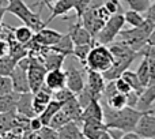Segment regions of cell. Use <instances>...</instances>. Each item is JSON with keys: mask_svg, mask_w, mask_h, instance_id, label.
Returning <instances> with one entry per match:
<instances>
[{"mask_svg": "<svg viewBox=\"0 0 155 139\" xmlns=\"http://www.w3.org/2000/svg\"><path fill=\"white\" fill-rule=\"evenodd\" d=\"M104 107V121L109 130H116L120 132L135 131L139 119L142 117L143 112L131 107H125L124 109L116 110L112 109L106 102L102 104Z\"/></svg>", "mask_w": 155, "mask_h": 139, "instance_id": "1", "label": "cell"}, {"mask_svg": "<svg viewBox=\"0 0 155 139\" xmlns=\"http://www.w3.org/2000/svg\"><path fill=\"white\" fill-rule=\"evenodd\" d=\"M7 12L15 15L21 19L26 26H29L34 33L40 32L41 29L46 27V23L42 22L40 12H33V10L23 2V0H7Z\"/></svg>", "mask_w": 155, "mask_h": 139, "instance_id": "2", "label": "cell"}, {"mask_svg": "<svg viewBox=\"0 0 155 139\" xmlns=\"http://www.w3.org/2000/svg\"><path fill=\"white\" fill-rule=\"evenodd\" d=\"M155 23H153L151 21L146 19L144 23L139 27H131L127 30H121L120 32V37L123 42H125L132 51H135L137 55L139 52L147 45L148 42V37H150L151 32H153Z\"/></svg>", "mask_w": 155, "mask_h": 139, "instance_id": "3", "label": "cell"}, {"mask_svg": "<svg viewBox=\"0 0 155 139\" xmlns=\"http://www.w3.org/2000/svg\"><path fill=\"white\" fill-rule=\"evenodd\" d=\"M114 63V56L110 52L109 46L95 42V45L91 48L87 59H86V68L93 70L97 72H106Z\"/></svg>", "mask_w": 155, "mask_h": 139, "instance_id": "4", "label": "cell"}, {"mask_svg": "<svg viewBox=\"0 0 155 139\" xmlns=\"http://www.w3.org/2000/svg\"><path fill=\"white\" fill-rule=\"evenodd\" d=\"M124 23H125V19H124V12H118L112 15L107 22L104 25L99 33L97 34L95 41L98 44H102V45H109L114 41V38L120 34V32L123 30Z\"/></svg>", "mask_w": 155, "mask_h": 139, "instance_id": "5", "label": "cell"}, {"mask_svg": "<svg viewBox=\"0 0 155 139\" xmlns=\"http://www.w3.org/2000/svg\"><path fill=\"white\" fill-rule=\"evenodd\" d=\"M46 72L48 71H46L41 57L38 55H30V66L27 70V75H29V85L31 93H37L45 86Z\"/></svg>", "mask_w": 155, "mask_h": 139, "instance_id": "6", "label": "cell"}, {"mask_svg": "<svg viewBox=\"0 0 155 139\" xmlns=\"http://www.w3.org/2000/svg\"><path fill=\"white\" fill-rule=\"evenodd\" d=\"M80 22H82L83 26L90 32V34L93 36L94 38L97 37L99 30H101L102 27H104V25L106 23V22H105L104 19H101V16L98 15V12H97V5H94V4H91L90 8L83 14Z\"/></svg>", "mask_w": 155, "mask_h": 139, "instance_id": "7", "label": "cell"}, {"mask_svg": "<svg viewBox=\"0 0 155 139\" xmlns=\"http://www.w3.org/2000/svg\"><path fill=\"white\" fill-rule=\"evenodd\" d=\"M86 74H87V82H86V87L93 93V96L95 98L101 100L102 98V94H104V90L106 87V79L104 78V74L101 72H97L93 71V70H88L84 68Z\"/></svg>", "mask_w": 155, "mask_h": 139, "instance_id": "8", "label": "cell"}, {"mask_svg": "<svg viewBox=\"0 0 155 139\" xmlns=\"http://www.w3.org/2000/svg\"><path fill=\"white\" fill-rule=\"evenodd\" d=\"M135 132L140 137V139L155 138V115L151 110L143 112L142 117L136 124Z\"/></svg>", "mask_w": 155, "mask_h": 139, "instance_id": "9", "label": "cell"}, {"mask_svg": "<svg viewBox=\"0 0 155 139\" xmlns=\"http://www.w3.org/2000/svg\"><path fill=\"white\" fill-rule=\"evenodd\" d=\"M68 34H70L71 38H72L74 45H84V44L97 42L95 38L90 34V32L83 26L80 21H78L76 23L71 25L70 30H68Z\"/></svg>", "mask_w": 155, "mask_h": 139, "instance_id": "10", "label": "cell"}, {"mask_svg": "<svg viewBox=\"0 0 155 139\" xmlns=\"http://www.w3.org/2000/svg\"><path fill=\"white\" fill-rule=\"evenodd\" d=\"M65 76H67V86L65 87H68L75 96H78L86 86L82 71H79L74 66H68L65 70Z\"/></svg>", "mask_w": 155, "mask_h": 139, "instance_id": "11", "label": "cell"}, {"mask_svg": "<svg viewBox=\"0 0 155 139\" xmlns=\"http://www.w3.org/2000/svg\"><path fill=\"white\" fill-rule=\"evenodd\" d=\"M63 37V33L57 32V30L49 29V27H44L40 32L34 33V41L38 42L42 48H51L54 44H57L60 41V38Z\"/></svg>", "mask_w": 155, "mask_h": 139, "instance_id": "12", "label": "cell"}, {"mask_svg": "<svg viewBox=\"0 0 155 139\" xmlns=\"http://www.w3.org/2000/svg\"><path fill=\"white\" fill-rule=\"evenodd\" d=\"M53 100V91L44 86L37 93H33V110L35 116H40L45 110L48 104Z\"/></svg>", "mask_w": 155, "mask_h": 139, "instance_id": "13", "label": "cell"}, {"mask_svg": "<svg viewBox=\"0 0 155 139\" xmlns=\"http://www.w3.org/2000/svg\"><path fill=\"white\" fill-rule=\"evenodd\" d=\"M41 60H42L44 66H45L46 71H51V70H59L63 68V64H64L67 56L59 53V52L52 51L51 48H45L42 51V53L40 55Z\"/></svg>", "mask_w": 155, "mask_h": 139, "instance_id": "14", "label": "cell"}, {"mask_svg": "<svg viewBox=\"0 0 155 139\" xmlns=\"http://www.w3.org/2000/svg\"><path fill=\"white\" fill-rule=\"evenodd\" d=\"M83 121H104V107L101 104V100L94 98L87 107L83 108L80 123Z\"/></svg>", "mask_w": 155, "mask_h": 139, "instance_id": "15", "label": "cell"}, {"mask_svg": "<svg viewBox=\"0 0 155 139\" xmlns=\"http://www.w3.org/2000/svg\"><path fill=\"white\" fill-rule=\"evenodd\" d=\"M11 79H12V87L14 91L22 94V93H29L30 85H29V75H27V70L16 66L15 70L11 74Z\"/></svg>", "mask_w": 155, "mask_h": 139, "instance_id": "16", "label": "cell"}, {"mask_svg": "<svg viewBox=\"0 0 155 139\" xmlns=\"http://www.w3.org/2000/svg\"><path fill=\"white\" fill-rule=\"evenodd\" d=\"M45 86L51 89L52 91H57L60 89H64L67 86V76H65V70H51L46 72L45 76Z\"/></svg>", "mask_w": 155, "mask_h": 139, "instance_id": "17", "label": "cell"}, {"mask_svg": "<svg viewBox=\"0 0 155 139\" xmlns=\"http://www.w3.org/2000/svg\"><path fill=\"white\" fill-rule=\"evenodd\" d=\"M16 113L26 117H34V110H33V93H22L19 94L18 100V108H16Z\"/></svg>", "mask_w": 155, "mask_h": 139, "instance_id": "18", "label": "cell"}, {"mask_svg": "<svg viewBox=\"0 0 155 139\" xmlns=\"http://www.w3.org/2000/svg\"><path fill=\"white\" fill-rule=\"evenodd\" d=\"M154 104H155V82L150 83L143 90V93L140 94L139 102H137V109L142 110V112H147Z\"/></svg>", "mask_w": 155, "mask_h": 139, "instance_id": "19", "label": "cell"}, {"mask_svg": "<svg viewBox=\"0 0 155 139\" xmlns=\"http://www.w3.org/2000/svg\"><path fill=\"white\" fill-rule=\"evenodd\" d=\"M71 10H74V0H59L52 5L51 10V16L48 18V21L45 22L46 25H49L53 19H56L57 16H64L70 12Z\"/></svg>", "mask_w": 155, "mask_h": 139, "instance_id": "20", "label": "cell"}, {"mask_svg": "<svg viewBox=\"0 0 155 139\" xmlns=\"http://www.w3.org/2000/svg\"><path fill=\"white\" fill-rule=\"evenodd\" d=\"M57 131H59V139H86L82 128L75 121L67 123Z\"/></svg>", "mask_w": 155, "mask_h": 139, "instance_id": "21", "label": "cell"}, {"mask_svg": "<svg viewBox=\"0 0 155 139\" xmlns=\"http://www.w3.org/2000/svg\"><path fill=\"white\" fill-rule=\"evenodd\" d=\"M18 100H19V93H16V91H11L8 94L0 96V113L16 112Z\"/></svg>", "mask_w": 155, "mask_h": 139, "instance_id": "22", "label": "cell"}, {"mask_svg": "<svg viewBox=\"0 0 155 139\" xmlns=\"http://www.w3.org/2000/svg\"><path fill=\"white\" fill-rule=\"evenodd\" d=\"M74 46L75 45L72 42V38L67 33V34H63V37L60 38L59 42L54 44L53 46H51V49L54 52H59V53L64 55L67 57H71V56H74Z\"/></svg>", "mask_w": 155, "mask_h": 139, "instance_id": "23", "label": "cell"}, {"mask_svg": "<svg viewBox=\"0 0 155 139\" xmlns=\"http://www.w3.org/2000/svg\"><path fill=\"white\" fill-rule=\"evenodd\" d=\"M61 107H63V104L60 101H57V100H52V101L49 102L48 107L45 108V110L40 115V119H41V121H42L44 126H49V123L52 121V119H53L54 115L61 109Z\"/></svg>", "mask_w": 155, "mask_h": 139, "instance_id": "24", "label": "cell"}, {"mask_svg": "<svg viewBox=\"0 0 155 139\" xmlns=\"http://www.w3.org/2000/svg\"><path fill=\"white\" fill-rule=\"evenodd\" d=\"M16 112H8V113H0V139L10 134L11 130L15 124Z\"/></svg>", "mask_w": 155, "mask_h": 139, "instance_id": "25", "label": "cell"}, {"mask_svg": "<svg viewBox=\"0 0 155 139\" xmlns=\"http://www.w3.org/2000/svg\"><path fill=\"white\" fill-rule=\"evenodd\" d=\"M12 30H14V34H12L14 38H15L19 44H22V45H26V44L30 42V41L33 40V37H34V32H33L29 26H26V25L14 27Z\"/></svg>", "mask_w": 155, "mask_h": 139, "instance_id": "26", "label": "cell"}, {"mask_svg": "<svg viewBox=\"0 0 155 139\" xmlns=\"http://www.w3.org/2000/svg\"><path fill=\"white\" fill-rule=\"evenodd\" d=\"M18 62L19 60H16L10 55L0 57V76H11L12 71L18 66Z\"/></svg>", "mask_w": 155, "mask_h": 139, "instance_id": "27", "label": "cell"}, {"mask_svg": "<svg viewBox=\"0 0 155 139\" xmlns=\"http://www.w3.org/2000/svg\"><path fill=\"white\" fill-rule=\"evenodd\" d=\"M120 78H123V79L125 80V82L128 83L129 86H131L132 91H135L136 94H139V97H140V94H142V93H143V90H144V86H143L142 83H140V80H139V78H137L136 72L127 70V71L124 72V74L121 75Z\"/></svg>", "mask_w": 155, "mask_h": 139, "instance_id": "28", "label": "cell"}, {"mask_svg": "<svg viewBox=\"0 0 155 139\" xmlns=\"http://www.w3.org/2000/svg\"><path fill=\"white\" fill-rule=\"evenodd\" d=\"M107 105H109L112 109H116V110H120V109H124L125 107H128V97L123 93H118L116 91L113 96H110L109 98L105 100Z\"/></svg>", "mask_w": 155, "mask_h": 139, "instance_id": "29", "label": "cell"}, {"mask_svg": "<svg viewBox=\"0 0 155 139\" xmlns=\"http://www.w3.org/2000/svg\"><path fill=\"white\" fill-rule=\"evenodd\" d=\"M136 75H137V78H139L140 83L144 86V89L150 85V82H151V79H150V66H148V59L147 57H143L142 59L139 67H137Z\"/></svg>", "mask_w": 155, "mask_h": 139, "instance_id": "30", "label": "cell"}, {"mask_svg": "<svg viewBox=\"0 0 155 139\" xmlns=\"http://www.w3.org/2000/svg\"><path fill=\"white\" fill-rule=\"evenodd\" d=\"M124 19H125V23H128L131 27H139L144 23L146 18L142 15L140 12L134 10H128L124 12Z\"/></svg>", "mask_w": 155, "mask_h": 139, "instance_id": "31", "label": "cell"}, {"mask_svg": "<svg viewBox=\"0 0 155 139\" xmlns=\"http://www.w3.org/2000/svg\"><path fill=\"white\" fill-rule=\"evenodd\" d=\"M95 45L94 44H84V45H75L74 46V57H76L83 66H86V59H87L88 53H90L91 48Z\"/></svg>", "mask_w": 155, "mask_h": 139, "instance_id": "32", "label": "cell"}, {"mask_svg": "<svg viewBox=\"0 0 155 139\" xmlns=\"http://www.w3.org/2000/svg\"><path fill=\"white\" fill-rule=\"evenodd\" d=\"M120 2L127 3L129 10L137 11V12H140V14L146 12L151 4V0H120Z\"/></svg>", "mask_w": 155, "mask_h": 139, "instance_id": "33", "label": "cell"}, {"mask_svg": "<svg viewBox=\"0 0 155 139\" xmlns=\"http://www.w3.org/2000/svg\"><path fill=\"white\" fill-rule=\"evenodd\" d=\"M94 2H95V0H74V10H75V12H76L78 21L82 19L83 14L90 8V5L93 4Z\"/></svg>", "mask_w": 155, "mask_h": 139, "instance_id": "34", "label": "cell"}, {"mask_svg": "<svg viewBox=\"0 0 155 139\" xmlns=\"http://www.w3.org/2000/svg\"><path fill=\"white\" fill-rule=\"evenodd\" d=\"M67 123H71L70 119H68L67 115H65V113L60 109L59 112L54 115V117L52 119V121L49 123V127H52V128H54V130H60L63 126H65Z\"/></svg>", "mask_w": 155, "mask_h": 139, "instance_id": "35", "label": "cell"}, {"mask_svg": "<svg viewBox=\"0 0 155 139\" xmlns=\"http://www.w3.org/2000/svg\"><path fill=\"white\" fill-rule=\"evenodd\" d=\"M37 138L38 139H59V131L49 126H44L37 132Z\"/></svg>", "mask_w": 155, "mask_h": 139, "instance_id": "36", "label": "cell"}, {"mask_svg": "<svg viewBox=\"0 0 155 139\" xmlns=\"http://www.w3.org/2000/svg\"><path fill=\"white\" fill-rule=\"evenodd\" d=\"M53 97H54V100H57V101H60L61 104H64V102H67L68 100H71L72 97H75V94L68 87H64V89H60V90L54 91Z\"/></svg>", "mask_w": 155, "mask_h": 139, "instance_id": "37", "label": "cell"}, {"mask_svg": "<svg viewBox=\"0 0 155 139\" xmlns=\"http://www.w3.org/2000/svg\"><path fill=\"white\" fill-rule=\"evenodd\" d=\"M11 91H14L11 76H0V96L8 94Z\"/></svg>", "mask_w": 155, "mask_h": 139, "instance_id": "38", "label": "cell"}, {"mask_svg": "<svg viewBox=\"0 0 155 139\" xmlns=\"http://www.w3.org/2000/svg\"><path fill=\"white\" fill-rule=\"evenodd\" d=\"M105 8L110 12V15L118 14L121 11V5H120V0H105L104 3Z\"/></svg>", "mask_w": 155, "mask_h": 139, "instance_id": "39", "label": "cell"}, {"mask_svg": "<svg viewBox=\"0 0 155 139\" xmlns=\"http://www.w3.org/2000/svg\"><path fill=\"white\" fill-rule=\"evenodd\" d=\"M114 83H116V89H117L118 93H123V94H125V96H128V94L132 91L131 86H129L128 83H127L125 80L123 79V78H118V79H116Z\"/></svg>", "mask_w": 155, "mask_h": 139, "instance_id": "40", "label": "cell"}, {"mask_svg": "<svg viewBox=\"0 0 155 139\" xmlns=\"http://www.w3.org/2000/svg\"><path fill=\"white\" fill-rule=\"evenodd\" d=\"M42 127H44V124H42V121H41L40 116H34V117L30 119V130H31V131L38 132Z\"/></svg>", "mask_w": 155, "mask_h": 139, "instance_id": "41", "label": "cell"}, {"mask_svg": "<svg viewBox=\"0 0 155 139\" xmlns=\"http://www.w3.org/2000/svg\"><path fill=\"white\" fill-rule=\"evenodd\" d=\"M146 19H148V21H151L153 23H155V0H154V3L150 4L148 10L146 11Z\"/></svg>", "mask_w": 155, "mask_h": 139, "instance_id": "42", "label": "cell"}, {"mask_svg": "<svg viewBox=\"0 0 155 139\" xmlns=\"http://www.w3.org/2000/svg\"><path fill=\"white\" fill-rule=\"evenodd\" d=\"M8 52H10V45H8V42H5L4 40H0V57L8 55Z\"/></svg>", "mask_w": 155, "mask_h": 139, "instance_id": "43", "label": "cell"}, {"mask_svg": "<svg viewBox=\"0 0 155 139\" xmlns=\"http://www.w3.org/2000/svg\"><path fill=\"white\" fill-rule=\"evenodd\" d=\"M116 139H140V137L135 131H129V132H123L121 137H118Z\"/></svg>", "mask_w": 155, "mask_h": 139, "instance_id": "44", "label": "cell"}, {"mask_svg": "<svg viewBox=\"0 0 155 139\" xmlns=\"http://www.w3.org/2000/svg\"><path fill=\"white\" fill-rule=\"evenodd\" d=\"M22 139H38L37 138V132L31 131V130H27L26 132H23V135H22Z\"/></svg>", "mask_w": 155, "mask_h": 139, "instance_id": "45", "label": "cell"}, {"mask_svg": "<svg viewBox=\"0 0 155 139\" xmlns=\"http://www.w3.org/2000/svg\"><path fill=\"white\" fill-rule=\"evenodd\" d=\"M147 45H150V46H155V26H154L153 32H151L150 37H148V42H147Z\"/></svg>", "mask_w": 155, "mask_h": 139, "instance_id": "46", "label": "cell"}, {"mask_svg": "<svg viewBox=\"0 0 155 139\" xmlns=\"http://www.w3.org/2000/svg\"><path fill=\"white\" fill-rule=\"evenodd\" d=\"M5 12H7V7H4V5H2V4H0V25H2L3 18H4Z\"/></svg>", "mask_w": 155, "mask_h": 139, "instance_id": "47", "label": "cell"}, {"mask_svg": "<svg viewBox=\"0 0 155 139\" xmlns=\"http://www.w3.org/2000/svg\"><path fill=\"white\" fill-rule=\"evenodd\" d=\"M59 2V0H46V3H48V8L49 10H52V3H56Z\"/></svg>", "mask_w": 155, "mask_h": 139, "instance_id": "48", "label": "cell"}, {"mask_svg": "<svg viewBox=\"0 0 155 139\" xmlns=\"http://www.w3.org/2000/svg\"><path fill=\"white\" fill-rule=\"evenodd\" d=\"M2 139H19V138L14 137V135H11V134H7V135H5V137H3Z\"/></svg>", "mask_w": 155, "mask_h": 139, "instance_id": "49", "label": "cell"}, {"mask_svg": "<svg viewBox=\"0 0 155 139\" xmlns=\"http://www.w3.org/2000/svg\"><path fill=\"white\" fill-rule=\"evenodd\" d=\"M40 4H41V5L44 4V5H45V7H48V3H46V0H41V2H40Z\"/></svg>", "mask_w": 155, "mask_h": 139, "instance_id": "50", "label": "cell"}, {"mask_svg": "<svg viewBox=\"0 0 155 139\" xmlns=\"http://www.w3.org/2000/svg\"><path fill=\"white\" fill-rule=\"evenodd\" d=\"M146 139H155V138H146Z\"/></svg>", "mask_w": 155, "mask_h": 139, "instance_id": "51", "label": "cell"}, {"mask_svg": "<svg viewBox=\"0 0 155 139\" xmlns=\"http://www.w3.org/2000/svg\"><path fill=\"white\" fill-rule=\"evenodd\" d=\"M154 105H155V104H154Z\"/></svg>", "mask_w": 155, "mask_h": 139, "instance_id": "52", "label": "cell"}]
</instances>
